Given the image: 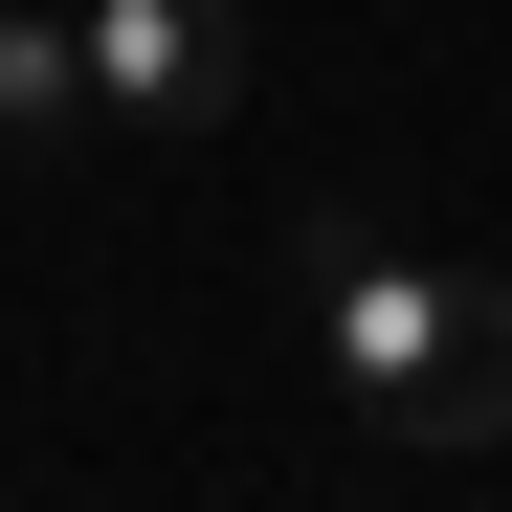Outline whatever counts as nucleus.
Wrapping results in <instances>:
<instances>
[{"label":"nucleus","instance_id":"1","mask_svg":"<svg viewBox=\"0 0 512 512\" xmlns=\"http://www.w3.org/2000/svg\"><path fill=\"white\" fill-rule=\"evenodd\" d=\"M312 357L379 446H512V268L468 245H401V223H312Z\"/></svg>","mask_w":512,"mask_h":512},{"label":"nucleus","instance_id":"2","mask_svg":"<svg viewBox=\"0 0 512 512\" xmlns=\"http://www.w3.org/2000/svg\"><path fill=\"white\" fill-rule=\"evenodd\" d=\"M245 112V0H90V134H223Z\"/></svg>","mask_w":512,"mask_h":512},{"label":"nucleus","instance_id":"3","mask_svg":"<svg viewBox=\"0 0 512 512\" xmlns=\"http://www.w3.org/2000/svg\"><path fill=\"white\" fill-rule=\"evenodd\" d=\"M0 134L23 156L90 134V0H0Z\"/></svg>","mask_w":512,"mask_h":512}]
</instances>
